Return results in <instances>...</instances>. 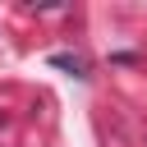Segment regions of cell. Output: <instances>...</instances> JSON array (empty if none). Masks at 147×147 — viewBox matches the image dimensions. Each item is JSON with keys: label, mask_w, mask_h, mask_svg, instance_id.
I'll return each instance as SVG.
<instances>
[{"label": "cell", "mask_w": 147, "mask_h": 147, "mask_svg": "<svg viewBox=\"0 0 147 147\" xmlns=\"http://www.w3.org/2000/svg\"><path fill=\"white\" fill-rule=\"evenodd\" d=\"M51 64L64 69V74H74V78H87V64H83L78 55H64V51H60V55H51Z\"/></svg>", "instance_id": "1"}]
</instances>
